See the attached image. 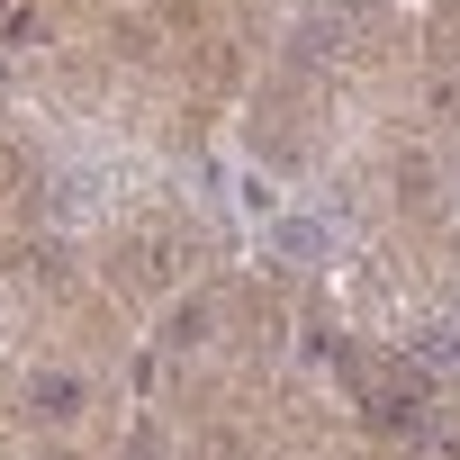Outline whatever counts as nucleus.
<instances>
[{
	"label": "nucleus",
	"instance_id": "f257e3e1",
	"mask_svg": "<svg viewBox=\"0 0 460 460\" xmlns=\"http://www.w3.org/2000/svg\"><path fill=\"white\" fill-rule=\"evenodd\" d=\"M280 253H325V226H280Z\"/></svg>",
	"mask_w": 460,
	"mask_h": 460
}]
</instances>
